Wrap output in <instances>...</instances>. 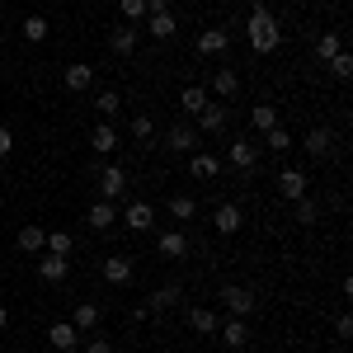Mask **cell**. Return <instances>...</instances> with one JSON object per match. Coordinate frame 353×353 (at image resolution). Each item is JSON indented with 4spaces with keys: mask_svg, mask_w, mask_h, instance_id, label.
<instances>
[{
    "mask_svg": "<svg viewBox=\"0 0 353 353\" xmlns=\"http://www.w3.org/2000/svg\"><path fill=\"white\" fill-rule=\"evenodd\" d=\"M245 38H250V52L264 57V52H273V48L283 43V28H278V19L259 5V10H250V28H245Z\"/></svg>",
    "mask_w": 353,
    "mask_h": 353,
    "instance_id": "cell-1",
    "label": "cell"
},
{
    "mask_svg": "<svg viewBox=\"0 0 353 353\" xmlns=\"http://www.w3.org/2000/svg\"><path fill=\"white\" fill-rule=\"evenodd\" d=\"M165 151H174V156H193V151H198V128H193V123H174V128L165 132Z\"/></svg>",
    "mask_w": 353,
    "mask_h": 353,
    "instance_id": "cell-2",
    "label": "cell"
},
{
    "mask_svg": "<svg viewBox=\"0 0 353 353\" xmlns=\"http://www.w3.org/2000/svg\"><path fill=\"white\" fill-rule=\"evenodd\" d=\"M226 161L236 165L241 174H254V170H259V146H254V141H231V146H226Z\"/></svg>",
    "mask_w": 353,
    "mask_h": 353,
    "instance_id": "cell-3",
    "label": "cell"
},
{
    "mask_svg": "<svg viewBox=\"0 0 353 353\" xmlns=\"http://www.w3.org/2000/svg\"><path fill=\"white\" fill-rule=\"evenodd\" d=\"M221 306H226L231 316H245V321H250V311H254V292H250V288H236V283H226V288H221Z\"/></svg>",
    "mask_w": 353,
    "mask_h": 353,
    "instance_id": "cell-4",
    "label": "cell"
},
{
    "mask_svg": "<svg viewBox=\"0 0 353 353\" xmlns=\"http://www.w3.org/2000/svg\"><path fill=\"white\" fill-rule=\"evenodd\" d=\"M123 193H128V170H123V165H104V170H99V198H123Z\"/></svg>",
    "mask_w": 353,
    "mask_h": 353,
    "instance_id": "cell-5",
    "label": "cell"
},
{
    "mask_svg": "<svg viewBox=\"0 0 353 353\" xmlns=\"http://www.w3.org/2000/svg\"><path fill=\"white\" fill-rule=\"evenodd\" d=\"M48 344H52L57 353H76L81 349V330L71 325V321H57V325L48 330Z\"/></svg>",
    "mask_w": 353,
    "mask_h": 353,
    "instance_id": "cell-6",
    "label": "cell"
},
{
    "mask_svg": "<svg viewBox=\"0 0 353 353\" xmlns=\"http://www.w3.org/2000/svg\"><path fill=\"white\" fill-rule=\"evenodd\" d=\"M217 334H221L226 349H245V344H250V321H245V316H231V321L217 325Z\"/></svg>",
    "mask_w": 353,
    "mask_h": 353,
    "instance_id": "cell-7",
    "label": "cell"
},
{
    "mask_svg": "<svg viewBox=\"0 0 353 353\" xmlns=\"http://www.w3.org/2000/svg\"><path fill=\"white\" fill-rule=\"evenodd\" d=\"M61 85L71 90V94H81L94 85V66H85V61H71V66H61Z\"/></svg>",
    "mask_w": 353,
    "mask_h": 353,
    "instance_id": "cell-8",
    "label": "cell"
},
{
    "mask_svg": "<svg viewBox=\"0 0 353 353\" xmlns=\"http://www.w3.org/2000/svg\"><path fill=\"white\" fill-rule=\"evenodd\" d=\"M118 217H123L128 231L141 236V231H151V226H156V208H151V203H132V208H128V212H118Z\"/></svg>",
    "mask_w": 353,
    "mask_h": 353,
    "instance_id": "cell-9",
    "label": "cell"
},
{
    "mask_svg": "<svg viewBox=\"0 0 353 353\" xmlns=\"http://www.w3.org/2000/svg\"><path fill=\"white\" fill-rule=\"evenodd\" d=\"M156 254H161V259H184V254H189V236H184V231H161V236H156Z\"/></svg>",
    "mask_w": 353,
    "mask_h": 353,
    "instance_id": "cell-10",
    "label": "cell"
},
{
    "mask_svg": "<svg viewBox=\"0 0 353 353\" xmlns=\"http://www.w3.org/2000/svg\"><path fill=\"white\" fill-rule=\"evenodd\" d=\"M226 48H231V33L226 28H203L198 33V52L203 57H226Z\"/></svg>",
    "mask_w": 353,
    "mask_h": 353,
    "instance_id": "cell-11",
    "label": "cell"
},
{
    "mask_svg": "<svg viewBox=\"0 0 353 353\" xmlns=\"http://www.w3.org/2000/svg\"><path fill=\"white\" fill-rule=\"evenodd\" d=\"M66 273H71V259L66 254H43L38 259V278L43 283H66Z\"/></svg>",
    "mask_w": 353,
    "mask_h": 353,
    "instance_id": "cell-12",
    "label": "cell"
},
{
    "mask_svg": "<svg viewBox=\"0 0 353 353\" xmlns=\"http://www.w3.org/2000/svg\"><path fill=\"white\" fill-rule=\"evenodd\" d=\"M189 174L193 179H217L221 174V156H212V151H193L189 156Z\"/></svg>",
    "mask_w": 353,
    "mask_h": 353,
    "instance_id": "cell-13",
    "label": "cell"
},
{
    "mask_svg": "<svg viewBox=\"0 0 353 353\" xmlns=\"http://www.w3.org/2000/svg\"><path fill=\"white\" fill-rule=\"evenodd\" d=\"M104 278H109L113 288H128V283H132V259H128V254H109V259H104Z\"/></svg>",
    "mask_w": 353,
    "mask_h": 353,
    "instance_id": "cell-14",
    "label": "cell"
},
{
    "mask_svg": "<svg viewBox=\"0 0 353 353\" xmlns=\"http://www.w3.org/2000/svg\"><path fill=\"white\" fill-rule=\"evenodd\" d=\"M241 221H245V212L236 208V203H221L217 212H212V226H217L221 236H236V231H241Z\"/></svg>",
    "mask_w": 353,
    "mask_h": 353,
    "instance_id": "cell-15",
    "label": "cell"
},
{
    "mask_svg": "<svg viewBox=\"0 0 353 353\" xmlns=\"http://www.w3.org/2000/svg\"><path fill=\"white\" fill-rule=\"evenodd\" d=\"M226 123H231V113L221 109V104H208V109L198 113V132H212V137H217V132H226Z\"/></svg>",
    "mask_w": 353,
    "mask_h": 353,
    "instance_id": "cell-16",
    "label": "cell"
},
{
    "mask_svg": "<svg viewBox=\"0 0 353 353\" xmlns=\"http://www.w3.org/2000/svg\"><path fill=\"white\" fill-rule=\"evenodd\" d=\"M301 146H306V151H311V156H316V161H325L330 151H334V132H330V128H311V132H306V141H301Z\"/></svg>",
    "mask_w": 353,
    "mask_h": 353,
    "instance_id": "cell-17",
    "label": "cell"
},
{
    "mask_svg": "<svg viewBox=\"0 0 353 353\" xmlns=\"http://www.w3.org/2000/svg\"><path fill=\"white\" fill-rule=\"evenodd\" d=\"M278 193H283L288 203L306 198V174H301V170H283V174H278Z\"/></svg>",
    "mask_w": 353,
    "mask_h": 353,
    "instance_id": "cell-18",
    "label": "cell"
},
{
    "mask_svg": "<svg viewBox=\"0 0 353 353\" xmlns=\"http://www.w3.org/2000/svg\"><path fill=\"white\" fill-rule=\"evenodd\" d=\"M179 297H184V288H179V283H161V288L146 297V311H170Z\"/></svg>",
    "mask_w": 353,
    "mask_h": 353,
    "instance_id": "cell-19",
    "label": "cell"
},
{
    "mask_svg": "<svg viewBox=\"0 0 353 353\" xmlns=\"http://www.w3.org/2000/svg\"><path fill=\"white\" fill-rule=\"evenodd\" d=\"M208 104H212V94H208V90H203V85H189V90H184V94H179V109L189 113V118H198V113L208 109Z\"/></svg>",
    "mask_w": 353,
    "mask_h": 353,
    "instance_id": "cell-20",
    "label": "cell"
},
{
    "mask_svg": "<svg viewBox=\"0 0 353 353\" xmlns=\"http://www.w3.org/2000/svg\"><path fill=\"white\" fill-rule=\"evenodd\" d=\"M189 325L198 330V334H217L221 316H217V311H212V306H189Z\"/></svg>",
    "mask_w": 353,
    "mask_h": 353,
    "instance_id": "cell-21",
    "label": "cell"
},
{
    "mask_svg": "<svg viewBox=\"0 0 353 353\" xmlns=\"http://www.w3.org/2000/svg\"><path fill=\"white\" fill-rule=\"evenodd\" d=\"M236 90H241V76H236L231 66L212 71V94H217V99H236Z\"/></svg>",
    "mask_w": 353,
    "mask_h": 353,
    "instance_id": "cell-22",
    "label": "cell"
},
{
    "mask_svg": "<svg viewBox=\"0 0 353 353\" xmlns=\"http://www.w3.org/2000/svg\"><path fill=\"white\" fill-rule=\"evenodd\" d=\"M99 321H104V311H99L94 301H81V306H76V316H71V325L81 330V334H90V330H99Z\"/></svg>",
    "mask_w": 353,
    "mask_h": 353,
    "instance_id": "cell-23",
    "label": "cell"
},
{
    "mask_svg": "<svg viewBox=\"0 0 353 353\" xmlns=\"http://www.w3.org/2000/svg\"><path fill=\"white\" fill-rule=\"evenodd\" d=\"M109 48H113L118 57H132V52H137V24L113 28V33H109Z\"/></svg>",
    "mask_w": 353,
    "mask_h": 353,
    "instance_id": "cell-24",
    "label": "cell"
},
{
    "mask_svg": "<svg viewBox=\"0 0 353 353\" xmlns=\"http://www.w3.org/2000/svg\"><path fill=\"white\" fill-rule=\"evenodd\" d=\"M146 33L151 38H174V14L170 10H151L146 14Z\"/></svg>",
    "mask_w": 353,
    "mask_h": 353,
    "instance_id": "cell-25",
    "label": "cell"
},
{
    "mask_svg": "<svg viewBox=\"0 0 353 353\" xmlns=\"http://www.w3.org/2000/svg\"><path fill=\"white\" fill-rule=\"evenodd\" d=\"M85 221H90V226H94V231H109L113 221H118V208H113L109 198H99V203H94V208H90V217H85Z\"/></svg>",
    "mask_w": 353,
    "mask_h": 353,
    "instance_id": "cell-26",
    "label": "cell"
},
{
    "mask_svg": "<svg viewBox=\"0 0 353 353\" xmlns=\"http://www.w3.org/2000/svg\"><path fill=\"white\" fill-rule=\"evenodd\" d=\"M14 245H19L24 254H43V250H48V231H43V226H24Z\"/></svg>",
    "mask_w": 353,
    "mask_h": 353,
    "instance_id": "cell-27",
    "label": "cell"
},
{
    "mask_svg": "<svg viewBox=\"0 0 353 353\" xmlns=\"http://www.w3.org/2000/svg\"><path fill=\"white\" fill-rule=\"evenodd\" d=\"M334 52H344V33H339V28H325V33L316 38V57H321V61H330Z\"/></svg>",
    "mask_w": 353,
    "mask_h": 353,
    "instance_id": "cell-28",
    "label": "cell"
},
{
    "mask_svg": "<svg viewBox=\"0 0 353 353\" xmlns=\"http://www.w3.org/2000/svg\"><path fill=\"white\" fill-rule=\"evenodd\" d=\"M90 146H94V156H113V146H118V132H113L109 123H99V128L90 132Z\"/></svg>",
    "mask_w": 353,
    "mask_h": 353,
    "instance_id": "cell-29",
    "label": "cell"
},
{
    "mask_svg": "<svg viewBox=\"0 0 353 353\" xmlns=\"http://www.w3.org/2000/svg\"><path fill=\"white\" fill-rule=\"evenodd\" d=\"M292 221H297V226H316V221H321V203H316V198H297V203H292Z\"/></svg>",
    "mask_w": 353,
    "mask_h": 353,
    "instance_id": "cell-30",
    "label": "cell"
},
{
    "mask_svg": "<svg viewBox=\"0 0 353 353\" xmlns=\"http://www.w3.org/2000/svg\"><path fill=\"white\" fill-rule=\"evenodd\" d=\"M250 123H254L259 132H269V128H278V109H273V104H254V109H250Z\"/></svg>",
    "mask_w": 353,
    "mask_h": 353,
    "instance_id": "cell-31",
    "label": "cell"
},
{
    "mask_svg": "<svg viewBox=\"0 0 353 353\" xmlns=\"http://www.w3.org/2000/svg\"><path fill=\"white\" fill-rule=\"evenodd\" d=\"M193 212H198V203H193L189 193H174V198H170V217L174 221H189Z\"/></svg>",
    "mask_w": 353,
    "mask_h": 353,
    "instance_id": "cell-32",
    "label": "cell"
},
{
    "mask_svg": "<svg viewBox=\"0 0 353 353\" xmlns=\"http://www.w3.org/2000/svg\"><path fill=\"white\" fill-rule=\"evenodd\" d=\"M325 66H330V76H334V81H349V76H353V52H334Z\"/></svg>",
    "mask_w": 353,
    "mask_h": 353,
    "instance_id": "cell-33",
    "label": "cell"
},
{
    "mask_svg": "<svg viewBox=\"0 0 353 353\" xmlns=\"http://www.w3.org/2000/svg\"><path fill=\"white\" fill-rule=\"evenodd\" d=\"M76 241H71V231H48V254H71Z\"/></svg>",
    "mask_w": 353,
    "mask_h": 353,
    "instance_id": "cell-34",
    "label": "cell"
},
{
    "mask_svg": "<svg viewBox=\"0 0 353 353\" xmlns=\"http://www.w3.org/2000/svg\"><path fill=\"white\" fill-rule=\"evenodd\" d=\"M24 38L28 43H43V38H48V19H43V14H28L24 19Z\"/></svg>",
    "mask_w": 353,
    "mask_h": 353,
    "instance_id": "cell-35",
    "label": "cell"
},
{
    "mask_svg": "<svg viewBox=\"0 0 353 353\" xmlns=\"http://www.w3.org/2000/svg\"><path fill=\"white\" fill-rule=\"evenodd\" d=\"M118 10H123L128 24H141L146 19V0H118Z\"/></svg>",
    "mask_w": 353,
    "mask_h": 353,
    "instance_id": "cell-36",
    "label": "cell"
},
{
    "mask_svg": "<svg viewBox=\"0 0 353 353\" xmlns=\"http://www.w3.org/2000/svg\"><path fill=\"white\" fill-rule=\"evenodd\" d=\"M132 137H137V141H151V137H156V123H151V113H137V118H132Z\"/></svg>",
    "mask_w": 353,
    "mask_h": 353,
    "instance_id": "cell-37",
    "label": "cell"
},
{
    "mask_svg": "<svg viewBox=\"0 0 353 353\" xmlns=\"http://www.w3.org/2000/svg\"><path fill=\"white\" fill-rule=\"evenodd\" d=\"M264 146H269V151H288V146H292L288 128H269V132H264Z\"/></svg>",
    "mask_w": 353,
    "mask_h": 353,
    "instance_id": "cell-38",
    "label": "cell"
},
{
    "mask_svg": "<svg viewBox=\"0 0 353 353\" xmlns=\"http://www.w3.org/2000/svg\"><path fill=\"white\" fill-rule=\"evenodd\" d=\"M118 104H123V99H118L113 90H99V99H94V109L104 113V118H113V113H118Z\"/></svg>",
    "mask_w": 353,
    "mask_h": 353,
    "instance_id": "cell-39",
    "label": "cell"
},
{
    "mask_svg": "<svg viewBox=\"0 0 353 353\" xmlns=\"http://www.w3.org/2000/svg\"><path fill=\"white\" fill-rule=\"evenodd\" d=\"M85 353H113V344H109V339H104V334H94V339L85 344Z\"/></svg>",
    "mask_w": 353,
    "mask_h": 353,
    "instance_id": "cell-40",
    "label": "cell"
},
{
    "mask_svg": "<svg viewBox=\"0 0 353 353\" xmlns=\"http://www.w3.org/2000/svg\"><path fill=\"white\" fill-rule=\"evenodd\" d=\"M10 151H14V132H10V128H0V161H5Z\"/></svg>",
    "mask_w": 353,
    "mask_h": 353,
    "instance_id": "cell-41",
    "label": "cell"
},
{
    "mask_svg": "<svg viewBox=\"0 0 353 353\" xmlns=\"http://www.w3.org/2000/svg\"><path fill=\"white\" fill-rule=\"evenodd\" d=\"M334 334H339V339H349V334H353V321H349V316H339V321H334Z\"/></svg>",
    "mask_w": 353,
    "mask_h": 353,
    "instance_id": "cell-42",
    "label": "cell"
},
{
    "mask_svg": "<svg viewBox=\"0 0 353 353\" xmlns=\"http://www.w3.org/2000/svg\"><path fill=\"white\" fill-rule=\"evenodd\" d=\"M151 10H170V0H146V14H151Z\"/></svg>",
    "mask_w": 353,
    "mask_h": 353,
    "instance_id": "cell-43",
    "label": "cell"
},
{
    "mask_svg": "<svg viewBox=\"0 0 353 353\" xmlns=\"http://www.w3.org/2000/svg\"><path fill=\"white\" fill-rule=\"evenodd\" d=\"M5 325H10V311H5V306H0V330H5Z\"/></svg>",
    "mask_w": 353,
    "mask_h": 353,
    "instance_id": "cell-44",
    "label": "cell"
},
{
    "mask_svg": "<svg viewBox=\"0 0 353 353\" xmlns=\"http://www.w3.org/2000/svg\"><path fill=\"white\" fill-rule=\"evenodd\" d=\"M0 24H5V10H0Z\"/></svg>",
    "mask_w": 353,
    "mask_h": 353,
    "instance_id": "cell-45",
    "label": "cell"
}]
</instances>
